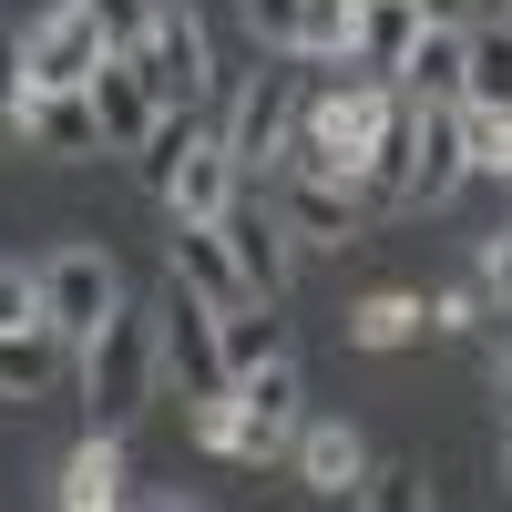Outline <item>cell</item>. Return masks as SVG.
I'll use <instances>...</instances> for the list:
<instances>
[{"instance_id": "cell-1", "label": "cell", "mask_w": 512, "mask_h": 512, "mask_svg": "<svg viewBox=\"0 0 512 512\" xmlns=\"http://www.w3.org/2000/svg\"><path fill=\"white\" fill-rule=\"evenodd\" d=\"M154 390H164L154 308H113L93 338H82V410H93V431H134Z\"/></svg>"}, {"instance_id": "cell-2", "label": "cell", "mask_w": 512, "mask_h": 512, "mask_svg": "<svg viewBox=\"0 0 512 512\" xmlns=\"http://www.w3.org/2000/svg\"><path fill=\"white\" fill-rule=\"evenodd\" d=\"M154 338H164V379H175L185 400L236 390V369H226V328H216V308H205L185 277H164V297H154Z\"/></svg>"}, {"instance_id": "cell-3", "label": "cell", "mask_w": 512, "mask_h": 512, "mask_svg": "<svg viewBox=\"0 0 512 512\" xmlns=\"http://www.w3.org/2000/svg\"><path fill=\"white\" fill-rule=\"evenodd\" d=\"M113 308H123V267H113L103 246H62L52 267H41V318H52L72 349H82V338H93Z\"/></svg>"}, {"instance_id": "cell-4", "label": "cell", "mask_w": 512, "mask_h": 512, "mask_svg": "<svg viewBox=\"0 0 512 512\" xmlns=\"http://www.w3.org/2000/svg\"><path fill=\"white\" fill-rule=\"evenodd\" d=\"M297 72H246V93H236V113H226V154L246 164V175H267V164L287 154V134H297Z\"/></svg>"}, {"instance_id": "cell-5", "label": "cell", "mask_w": 512, "mask_h": 512, "mask_svg": "<svg viewBox=\"0 0 512 512\" xmlns=\"http://www.w3.org/2000/svg\"><path fill=\"white\" fill-rule=\"evenodd\" d=\"M11 123H21L41 154H62V164L113 154V144H103V113H93V82H31V103H21Z\"/></svg>"}, {"instance_id": "cell-6", "label": "cell", "mask_w": 512, "mask_h": 512, "mask_svg": "<svg viewBox=\"0 0 512 512\" xmlns=\"http://www.w3.org/2000/svg\"><path fill=\"white\" fill-rule=\"evenodd\" d=\"M144 82H154V103H205V21L195 11H175V0H164V11H154V31H144Z\"/></svg>"}, {"instance_id": "cell-7", "label": "cell", "mask_w": 512, "mask_h": 512, "mask_svg": "<svg viewBox=\"0 0 512 512\" xmlns=\"http://www.w3.org/2000/svg\"><path fill=\"white\" fill-rule=\"evenodd\" d=\"M103 62H113V41H103V21L82 0H52L31 21V82H93Z\"/></svg>"}, {"instance_id": "cell-8", "label": "cell", "mask_w": 512, "mask_h": 512, "mask_svg": "<svg viewBox=\"0 0 512 512\" xmlns=\"http://www.w3.org/2000/svg\"><path fill=\"white\" fill-rule=\"evenodd\" d=\"M287 236L297 246H359V226H369V195L359 185H338V175H287Z\"/></svg>"}, {"instance_id": "cell-9", "label": "cell", "mask_w": 512, "mask_h": 512, "mask_svg": "<svg viewBox=\"0 0 512 512\" xmlns=\"http://www.w3.org/2000/svg\"><path fill=\"white\" fill-rule=\"evenodd\" d=\"M236 195H246V164L226 154V134H195L185 164H175V185H164V205H175V216H195V226H216Z\"/></svg>"}, {"instance_id": "cell-10", "label": "cell", "mask_w": 512, "mask_h": 512, "mask_svg": "<svg viewBox=\"0 0 512 512\" xmlns=\"http://www.w3.org/2000/svg\"><path fill=\"white\" fill-rule=\"evenodd\" d=\"M175 277H185L216 318L256 297V287H246V267H236V246H226V226H195V216H175Z\"/></svg>"}, {"instance_id": "cell-11", "label": "cell", "mask_w": 512, "mask_h": 512, "mask_svg": "<svg viewBox=\"0 0 512 512\" xmlns=\"http://www.w3.org/2000/svg\"><path fill=\"white\" fill-rule=\"evenodd\" d=\"M472 175V144H461V103H420V154H410V205H451Z\"/></svg>"}, {"instance_id": "cell-12", "label": "cell", "mask_w": 512, "mask_h": 512, "mask_svg": "<svg viewBox=\"0 0 512 512\" xmlns=\"http://www.w3.org/2000/svg\"><path fill=\"white\" fill-rule=\"evenodd\" d=\"M461 82H472V21H431L400 62V93L410 103H461Z\"/></svg>"}, {"instance_id": "cell-13", "label": "cell", "mask_w": 512, "mask_h": 512, "mask_svg": "<svg viewBox=\"0 0 512 512\" xmlns=\"http://www.w3.org/2000/svg\"><path fill=\"white\" fill-rule=\"evenodd\" d=\"M93 113H103V144H113V154H134V144L154 134V113H164V103H154V82H144L134 52H113V62L93 72Z\"/></svg>"}, {"instance_id": "cell-14", "label": "cell", "mask_w": 512, "mask_h": 512, "mask_svg": "<svg viewBox=\"0 0 512 512\" xmlns=\"http://www.w3.org/2000/svg\"><path fill=\"white\" fill-rule=\"evenodd\" d=\"M216 226H226V246H236L246 287H256V297H287V246H297V236H287V216H267V205H246V195H236Z\"/></svg>"}, {"instance_id": "cell-15", "label": "cell", "mask_w": 512, "mask_h": 512, "mask_svg": "<svg viewBox=\"0 0 512 512\" xmlns=\"http://www.w3.org/2000/svg\"><path fill=\"white\" fill-rule=\"evenodd\" d=\"M297 482H308V492H328V502L369 492V451H359V431H349V420H308V431H297Z\"/></svg>"}, {"instance_id": "cell-16", "label": "cell", "mask_w": 512, "mask_h": 512, "mask_svg": "<svg viewBox=\"0 0 512 512\" xmlns=\"http://www.w3.org/2000/svg\"><path fill=\"white\" fill-rule=\"evenodd\" d=\"M410 154H420V103L400 93L390 123H379V144H369V164H359V195L369 205H410Z\"/></svg>"}, {"instance_id": "cell-17", "label": "cell", "mask_w": 512, "mask_h": 512, "mask_svg": "<svg viewBox=\"0 0 512 512\" xmlns=\"http://www.w3.org/2000/svg\"><path fill=\"white\" fill-rule=\"evenodd\" d=\"M236 400H246V410H256V420H267V431L297 451V431H308V379H297V349H287V359H267V369H246V379H236Z\"/></svg>"}, {"instance_id": "cell-18", "label": "cell", "mask_w": 512, "mask_h": 512, "mask_svg": "<svg viewBox=\"0 0 512 512\" xmlns=\"http://www.w3.org/2000/svg\"><path fill=\"white\" fill-rule=\"evenodd\" d=\"M420 31H431V21H420V0H359V62H369V72L400 82V62H410Z\"/></svg>"}, {"instance_id": "cell-19", "label": "cell", "mask_w": 512, "mask_h": 512, "mask_svg": "<svg viewBox=\"0 0 512 512\" xmlns=\"http://www.w3.org/2000/svg\"><path fill=\"white\" fill-rule=\"evenodd\" d=\"M287 62H359V0H297V52Z\"/></svg>"}, {"instance_id": "cell-20", "label": "cell", "mask_w": 512, "mask_h": 512, "mask_svg": "<svg viewBox=\"0 0 512 512\" xmlns=\"http://www.w3.org/2000/svg\"><path fill=\"white\" fill-rule=\"evenodd\" d=\"M62 502L72 512H103V502H123V431H93L72 461H62Z\"/></svg>"}, {"instance_id": "cell-21", "label": "cell", "mask_w": 512, "mask_h": 512, "mask_svg": "<svg viewBox=\"0 0 512 512\" xmlns=\"http://www.w3.org/2000/svg\"><path fill=\"white\" fill-rule=\"evenodd\" d=\"M216 328H226V369H236V379L267 369V359H287V318H277V297H246V308H226Z\"/></svg>"}, {"instance_id": "cell-22", "label": "cell", "mask_w": 512, "mask_h": 512, "mask_svg": "<svg viewBox=\"0 0 512 512\" xmlns=\"http://www.w3.org/2000/svg\"><path fill=\"white\" fill-rule=\"evenodd\" d=\"M62 369V328H0V390L11 400H41Z\"/></svg>"}, {"instance_id": "cell-23", "label": "cell", "mask_w": 512, "mask_h": 512, "mask_svg": "<svg viewBox=\"0 0 512 512\" xmlns=\"http://www.w3.org/2000/svg\"><path fill=\"white\" fill-rule=\"evenodd\" d=\"M420 318H431V308H420L410 287H379V297H359V308H349V338H359V349H410Z\"/></svg>"}, {"instance_id": "cell-24", "label": "cell", "mask_w": 512, "mask_h": 512, "mask_svg": "<svg viewBox=\"0 0 512 512\" xmlns=\"http://www.w3.org/2000/svg\"><path fill=\"white\" fill-rule=\"evenodd\" d=\"M461 103L512 113V21H472V82H461Z\"/></svg>"}, {"instance_id": "cell-25", "label": "cell", "mask_w": 512, "mask_h": 512, "mask_svg": "<svg viewBox=\"0 0 512 512\" xmlns=\"http://www.w3.org/2000/svg\"><path fill=\"white\" fill-rule=\"evenodd\" d=\"M185 144H195V113H185V103H164V113H154V134L134 144V175L164 195V185H175V164H185Z\"/></svg>"}, {"instance_id": "cell-26", "label": "cell", "mask_w": 512, "mask_h": 512, "mask_svg": "<svg viewBox=\"0 0 512 512\" xmlns=\"http://www.w3.org/2000/svg\"><path fill=\"white\" fill-rule=\"evenodd\" d=\"M82 11L103 21V41H113V52H144V31H154V11H164V0H82Z\"/></svg>"}, {"instance_id": "cell-27", "label": "cell", "mask_w": 512, "mask_h": 512, "mask_svg": "<svg viewBox=\"0 0 512 512\" xmlns=\"http://www.w3.org/2000/svg\"><path fill=\"white\" fill-rule=\"evenodd\" d=\"M246 31H256V52H297V0H236Z\"/></svg>"}, {"instance_id": "cell-28", "label": "cell", "mask_w": 512, "mask_h": 512, "mask_svg": "<svg viewBox=\"0 0 512 512\" xmlns=\"http://www.w3.org/2000/svg\"><path fill=\"white\" fill-rule=\"evenodd\" d=\"M0 328H52V318H41V267H31V277L0 267Z\"/></svg>"}, {"instance_id": "cell-29", "label": "cell", "mask_w": 512, "mask_h": 512, "mask_svg": "<svg viewBox=\"0 0 512 512\" xmlns=\"http://www.w3.org/2000/svg\"><path fill=\"white\" fill-rule=\"evenodd\" d=\"M21 103H31V41L0 31V113H21Z\"/></svg>"}, {"instance_id": "cell-30", "label": "cell", "mask_w": 512, "mask_h": 512, "mask_svg": "<svg viewBox=\"0 0 512 512\" xmlns=\"http://www.w3.org/2000/svg\"><path fill=\"white\" fill-rule=\"evenodd\" d=\"M369 502H379V512H410V502H431V482L400 461V472H369Z\"/></svg>"}, {"instance_id": "cell-31", "label": "cell", "mask_w": 512, "mask_h": 512, "mask_svg": "<svg viewBox=\"0 0 512 512\" xmlns=\"http://www.w3.org/2000/svg\"><path fill=\"white\" fill-rule=\"evenodd\" d=\"M482 277H492V297H502V308H512V226L492 236V256H482Z\"/></svg>"}, {"instance_id": "cell-32", "label": "cell", "mask_w": 512, "mask_h": 512, "mask_svg": "<svg viewBox=\"0 0 512 512\" xmlns=\"http://www.w3.org/2000/svg\"><path fill=\"white\" fill-rule=\"evenodd\" d=\"M420 21H482V0H420Z\"/></svg>"}, {"instance_id": "cell-33", "label": "cell", "mask_w": 512, "mask_h": 512, "mask_svg": "<svg viewBox=\"0 0 512 512\" xmlns=\"http://www.w3.org/2000/svg\"><path fill=\"white\" fill-rule=\"evenodd\" d=\"M502 420H512V349H502Z\"/></svg>"}, {"instance_id": "cell-34", "label": "cell", "mask_w": 512, "mask_h": 512, "mask_svg": "<svg viewBox=\"0 0 512 512\" xmlns=\"http://www.w3.org/2000/svg\"><path fill=\"white\" fill-rule=\"evenodd\" d=\"M502 492H512V431H502Z\"/></svg>"}]
</instances>
